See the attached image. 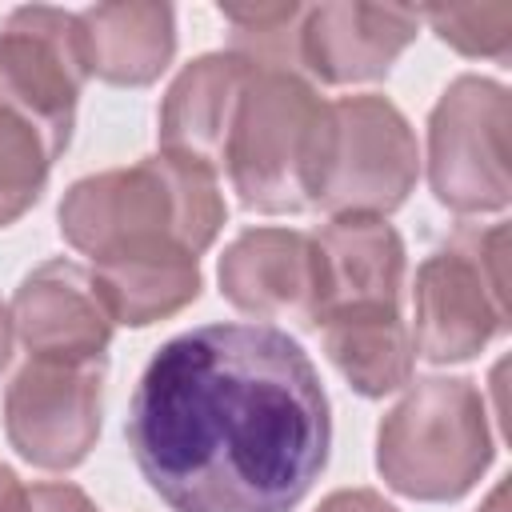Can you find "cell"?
Instances as JSON below:
<instances>
[{"label": "cell", "mask_w": 512, "mask_h": 512, "mask_svg": "<svg viewBox=\"0 0 512 512\" xmlns=\"http://www.w3.org/2000/svg\"><path fill=\"white\" fill-rule=\"evenodd\" d=\"M96 292L112 324L144 328L200 296V264L184 248H132L92 260Z\"/></svg>", "instance_id": "9a60e30c"}, {"label": "cell", "mask_w": 512, "mask_h": 512, "mask_svg": "<svg viewBox=\"0 0 512 512\" xmlns=\"http://www.w3.org/2000/svg\"><path fill=\"white\" fill-rule=\"evenodd\" d=\"M328 444L324 384L272 324H204L168 340L128 408L136 468L172 512H292Z\"/></svg>", "instance_id": "6da1fadb"}, {"label": "cell", "mask_w": 512, "mask_h": 512, "mask_svg": "<svg viewBox=\"0 0 512 512\" xmlns=\"http://www.w3.org/2000/svg\"><path fill=\"white\" fill-rule=\"evenodd\" d=\"M484 512H504V488H496L492 492V500H488V508Z\"/></svg>", "instance_id": "cb8c5ba5"}, {"label": "cell", "mask_w": 512, "mask_h": 512, "mask_svg": "<svg viewBox=\"0 0 512 512\" xmlns=\"http://www.w3.org/2000/svg\"><path fill=\"white\" fill-rule=\"evenodd\" d=\"M492 460L484 396L472 380L428 376L384 416L376 436V468L400 496L456 500Z\"/></svg>", "instance_id": "3957f363"}, {"label": "cell", "mask_w": 512, "mask_h": 512, "mask_svg": "<svg viewBox=\"0 0 512 512\" xmlns=\"http://www.w3.org/2000/svg\"><path fill=\"white\" fill-rule=\"evenodd\" d=\"M420 176V148L404 112L384 96H340L320 112L308 160V208L332 216H388Z\"/></svg>", "instance_id": "277c9868"}, {"label": "cell", "mask_w": 512, "mask_h": 512, "mask_svg": "<svg viewBox=\"0 0 512 512\" xmlns=\"http://www.w3.org/2000/svg\"><path fill=\"white\" fill-rule=\"evenodd\" d=\"M508 228H460L416 272L412 288V348L432 364L476 356L508 328L504 288Z\"/></svg>", "instance_id": "8992f818"}, {"label": "cell", "mask_w": 512, "mask_h": 512, "mask_svg": "<svg viewBox=\"0 0 512 512\" xmlns=\"http://www.w3.org/2000/svg\"><path fill=\"white\" fill-rule=\"evenodd\" d=\"M220 172L156 152L132 168L84 176L60 204L64 240L100 260L132 248H184L200 256L224 224Z\"/></svg>", "instance_id": "7a4b0ae2"}, {"label": "cell", "mask_w": 512, "mask_h": 512, "mask_svg": "<svg viewBox=\"0 0 512 512\" xmlns=\"http://www.w3.org/2000/svg\"><path fill=\"white\" fill-rule=\"evenodd\" d=\"M316 284L320 316L340 308H400L404 288V240L384 216H332L316 236Z\"/></svg>", "instance_id": "4fadbf2b"}, {"label": "cell", "mask_w": 512, "mask_h": 512, "mask_svg": "<svg viewBox=\"0 0 512 512\" xmlns=\"http://www.w3.org/2000/svg\"><path fill=\"white\" fill-rule=\"evenodd\" d=\"M248 76L252 64L236 52H212L192 60L160 104V152L188 156L220 172Z\"/></svg>", "instance_id": "5bb4252c"}, {"label": "cell", "mask_w": 512, "mask_h": 512, "mask_svg": "<svg viewBox=\"0 0 512 512\" xmlns=\"http://www.w3.org/2000/svg\"><path fill=\"white\" fill-rule=\"evenodd\" d=\"M8 312L28 360L92 364L104 360L112 340V316L96 292V280L76 260H48L28 272Z\"/></svg>", "instance_id": "30bf717a"}, {"label": "cell", "mask_w": 512, "mask_h": 512, "mask_svg": "<svg viewBox=\"0 0 512 512\" xmlns=\"http://www.w3.org/2000/svg\"><path fill=\"white\" fill-rule=\"evenodd\" d=\"M320 328L328 360L360 396H388L408 384L416 348L408 324L400 320V308H340L328 312Z\"/></svg>", "instance_id": "e0dca14e"}, {"label": "cell", "mask_w": 512, "mask_h": 512, "mask_svg": "<svg viewBox=\"0 0 512 512\" xmlns=\"http://www.w3.org/2000/svg\"><path fill=\"white\" fill-rule=\"evenodd\" d=\"M56 156L60 148L32 120L0 108V228L36 204Z\"/></svg>", "instance_id": "ac0fdd59"}, {"label": "cell", "mask_w": 512, "mask_h": 512, "mask_svg": "<svg viewBox=\"0 0 512 512\" xmlns=\"http://www.w3.org/2000/svg\"><path fill=\"white\" fill-rule=\"evenodd\" d=\"M104 360H28L4 396L12 448L36 468H76L100 436Z\"/></svg>", "instance_id": "9c48e42d"}, {"label": "cell", "mask_w": 512, "mask_h": 512, "mask_svg": "<svg viewBox=\"0 0 512 512\" xmlns=\"http://www.w3.org/2000/svg\"><path fill=\"white\" fill-rule=\"evenodd\" d=\"M220 292L248 316L316 324L320 284L312 236L296 228H252L220 260Z\"/></svg>", "instance_id": "8fae6325"}, {"label": "cell", "mask_w": 512, "mask_h": 512, "mask_svg": "<svg viewBox=\"0 0 512 512\" xmlns=\"http://www.w3.org/2000/svg\"><path fill=\"white\" fill-rule=\"evenodd\" d=\"M316 512H396V508L372 488H344V492H332Z\"/></svg>", "instance_id": "44dd1931"}, {"label": "cell", "mask_w": 512, "mask_h": 512, "mask_svg": "<svg viewBox=\"0 0 512 512\" xmlns=\"http://www.w3.org/2000/svg\"><path fill=\"white\" fill-rule=\"evenodd\" d=\"M508 92L480 76L448 84L428 120V184L452 212L508 204Z\"/></svg>", "instance_id": "52a82bcc"}, {"label": "cell", "mask_w": 512, "mask_h": 512, "mask_svg": "<svg viewBox=\"0 0 512 512\" xmlns=\"http://www.w3.org/2000/svg\"><path fill=\"white\" fill-rule=\"evenodd\" d=\"M28 504L32 512H100L76 484H32Z\"/></svg>", "instance_id": "ffe728a7"}, {"label": "cell", "mask_w": 512, "mask_h": 512, "mask_svg": "<svg viewBox=\"0 0 512 512\" xmlns=\"http://www.w3.org/2000/svg\"><path fill=\"white\" fill-rule=\"evenodd\" d=\"M80 12L16 8L0 32V108L32 120L60 152L72 140L76 96L88 80Z\"/></svg>", "instance_id": "ba28073f"}, {"label": "cell", "mask_w": 512, "mask_h": 512, "mask_svg": "<svg viewBox=\"0 0 512 512\" xmlns=\"http://www.w3.org/2000/svg\"><path fill=\"white\" fill-rule=\"evenodd\" d=\"M12 340H16V328H12V312L4 308L0 300V372L8 368V356H12Z\"/></svg>", "instance_id": "603a6c76"}, {"label": "cell", "mask_w": 512, "mask_h": 512, "mask_svg": "<svg viewBox=\"0 0 512 512\" xmlns=\"http://www.w3.org/2000/svg\"><path fill=\"white\" fill-rule=\"evenodd\" d=\"M420 16L384 4H320L300 16L296 64L324 84H356L384 76L416 40Z\"/></svg>", "instance_id": "7c38bea8"}, {"label": "cell", "mask_w": 512, "mask_h": 512, "mask_svg": "<svg viewBox=\"0 0 512 512\" xmlns=\"http://www.w3.org/2000/svg\"><path fill=\"white\" fill-rule=\"evenodd\" d=\"M420 20L436 28V36L464 56L508 60L512 40V4H464V8H420Z\"/></svg>", "instance_id": "d6986e66"}, {"label": "cell", "mask_w": 512, "mask_h": 512, "mask_svg": "<svg viewBox=\"0 0 512 512\" xmlns=\"http://www.w3.org/2000/svg\"><path fill=\"white\" fill-rule=\"evenodd\" d=\"M0 512H32L28 504V488L16 480L12 468L0 464Z\"/></svg>", "instance_id": "7402d4cb"}, {"label": "cell", "mask_w": 512, "mask_h": 512, "mask_svg": "<svg viewBox=\"0 0 512 512\" xmlns=\"http://www.w3.org/2000/svg\"><path fill=\"white\" fill-rule=\"evenodd\" d=\"M88 72L108 84H152L176 52L168 4H96L80 12Z\"/></svg>", "instance_id": "2e32d148"}, {"label": "cell", "mask_w": 512, "mask_h": 512, "mask_svg": "<svg viewBox=\"0 0 512 512\" xmlns=\"http://www.w3.org/2000/svg\"><path fill=\"white\" fill-rule=\"evenodd\" d=\"M324 100L300 72L252 68L224 168L244 208L256 212H304L308 208V160L316 144Z\"/></svg>", "instance_id": "5b68a950"}]
</instances>
